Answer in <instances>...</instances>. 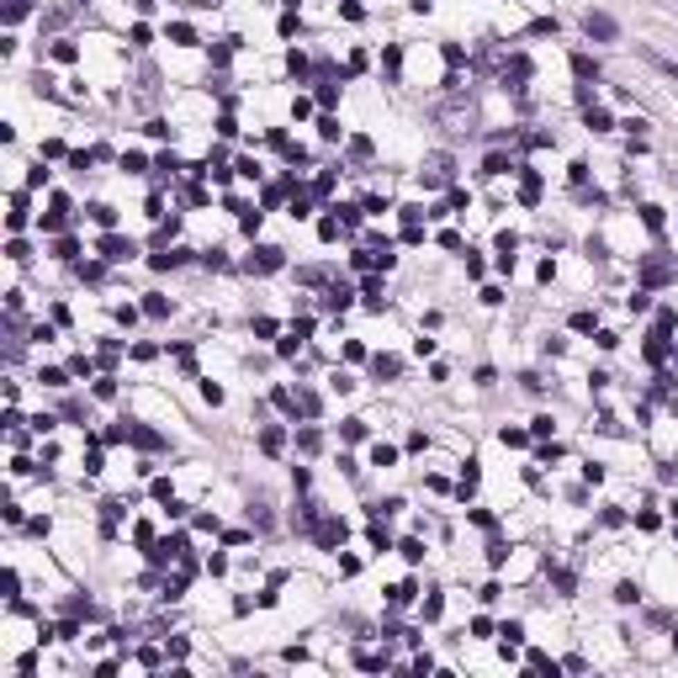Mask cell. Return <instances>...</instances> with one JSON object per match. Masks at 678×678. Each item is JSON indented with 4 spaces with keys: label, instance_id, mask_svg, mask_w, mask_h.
Masks as SVG:
<instances>
[{
    "label": "cell",
    "instance_id": "cell-1",
    "mask_svg": "<svg viewBox=\"0 0 678 678\" xmlns=\"http://www.w3.org/2000/svg\"><path fill=\"white\" fill-rule=\"evenodd\" d=\"M249 271H281V249H271V244H265V249H255V255H249Z\"/></svg>",
    "mask_w": 678,
    "mask_h": 678
},
{
    "label": "cell",
    "instance_id": "cell-2",
    "mask_svg": "<svg viewBox=\"0 0 678 678\" xmlns=\"http://www.w3.org/2000/svg\"><path fill=\"white\" fill-rule=\"evenodd\" d=\"M101 249H106V260H133L138 255L133 239H101Z\"/></svg>",
    "mask_w": 678,
    "mask_h": 678
},
{
    "label": "cell",
    "instance_id": "cell-3",
    "mask_svg": "<svg viewBox=\"0 0 678 678\" xmlns=\"http://www.w3.org/2000/svg\"><path fill=\"white\" fill-rule=\"evenodd\" d=\"M451 181V159L440 154V159H429V170H424V186H445Z\"/></svg>",
    "mask_w": 678,
    "mask_h": 678
},
{
    "label": "cell",
    "instance_id": "cell-4",
    "mask_svg": "<svg viewBox=\"0 0 678 678\" xmlns=\"http://www.w3.org/2000/svg\"><path fill=\"white\" fill-rule=\"evenodd\" d=\"M583 27H588V37H615V21H609V16H594V11H588Z\"/></svg>",
    "mask_w": 678,
    "mask_h": 678
},
{
    "label": "cell",
    "instance_id": "cell-5",
    "mask_svg": "<svg viewBox=\"0 0 678 678\" xmlns=\"http://www.w3.org/2000/svg\"><path fill=\"white\" fill-rule=\"evenodd\" d=\"M371 371H377V377H398V361H392V355H377V361H371Z\"/></svg>",
    "mask_w": 678,
    "mask_h": 678
},
{
    "label": "cell",
    "instance_id": "cell-6",
    "mask_svg": "<svg viewBox=\"0 0 678 678\" xmlns=\"http://www.w3.org/2000/svg\"><path fill=\"white\" fill-rule=\"evenodd\" d=\"M392 461H398V451H392V445H377V451H371V467H392Z\"/></svg>",
    "mask_w": 678,
    "mask_h": 678
},
{
    "label": "cell",
    "instance_id": "cell-7",
    "mask_svg": "<svg viewBox=\"0 0 678 678\" xmlns=\"http://www.w3.org/2000/svg\"><path fill=\"white\" fill-rule=\"evenodd\" d=\"M588 127H594V133H604V127H609V111H599V106H588Z\"/></svg>",
    "mask_w": 678,
    "mask_h": 678
},
{
    "label": "cell",
    "instance_id": "cell-8",
    "mask_svg": "<svg viewBox=\"0 0 678 678\" xmlns=\"http://www.w3.org/2000/svg\"><path fill=\"white\" fill-rule=\"evenodd\" d=\"M573 69H578V75H583V80H588V75H599V64H594V59H583V53H578V59H573Z\"/></svg>",
    "mask_w": 678,
    "mask_h": 678
},
{
    "label": "cell",
    "instance_id": "cell-9",
    "mask_svg": "<svg viewBox=\"0 0 678 678\" xmlns=\"http://www.w3.org/2000/svg\"><path fill=\"white\" fill-rule=\"evenodd\" d=\"M366 307H382V281H366Z\"/></svg>",
    "mask_w": 678,
    "mask_h": 678
},
{
    "label": "cell",
    "instance_id": "cell-10",
    "mask_svg": "<svg viewBox=\"0 0 678 678\" xmlns=\"http://www.w3.org/2000/svg\"><path fill=\"white\" fill-rule=\"evenodd\" d=\"M91 217H96L101 228H111V223H117V212H111V207H91Z\"/></svg>",
    "mask_w": 678,
    "mask_h": 678
}]
</instances>
